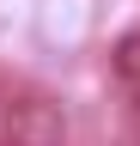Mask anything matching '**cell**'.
Returning <instances> with one entry per match:
<instances>
[{
  "label": "cell",
  "mask_w": 140,
  "mask_h": 146,
  "mask_svg": "<svg viewBox=\"0 0 140 146\" xmlns=\"http://www.w3.org/2000/svg\"><path fill=\"white\" fill-rule=\"evenodd\" d=\"M6 140L12 146H67V116L49 98H19L6 104Z\"/></svg>",
  "instance_id": "1"
},
{
  "label": "cell",
  "mask_w": 140,
  "mask_h": 146,
  "mask_svg": "<svg viewBox=\"0 0 140 146\" xmlns=\"http://www.w3.org/2000/svg\"><path fill=\"white\" fill-rule=\"evenodd\" d=\"M116 79H122V91H128V98H140V31L116 43Z\"/></svg>",
  "instance_id": "2"
},
{
  "label": "cell",
  "mask_w": 140,
  "mask_h": 146,
  "mask_svg": "<svg viewBox=\"0 0 140 146\" xmlns=\"http://www.w3.org/2000/svg\"><path fill=\"white\" fill-rule=\"evenodd\" d=\"M134 134H140V98H134Z\"/></svg>",
  "instance_id": "3"
},
{
  "label": "cell",
  "mask_w": 140,
  "mask_h": 146,
  "mask_svg": "<svg viewBox=\"0 0 140 146\" xmlns=\"http://www.w3.org/2000/svg\"><path fill=\"white\" fill-rule=\"evenodd\" d=\"M0 146H12V140H0Z\"/></svg>",
  "instance_id": "4"
}]
</instances>
